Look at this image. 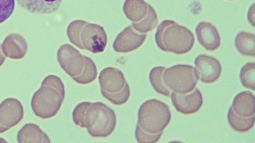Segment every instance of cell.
Returning a JSON list of instances; mask_svg holds the SVG:
<instances>
[{
	"mask_svg": "<svg viewBox=\"0 0 255 143\" xmlns=\"http://www.w3.org/2000/svg\"><path fill=\"white\" fill-rule=\"evenodd\" d=\"M198 78L196 69L189 65H176L165 69L163 80L168 89L179 94H187L196 87Z\"/></svg>",
	"mask_w": 255,
	"mask_h": 143,
	"instance_id": "ba28073f",
	"label": "cell"
},
{
	"mask_svg": "<svg viewBox=\"0 0 255 143\" xmlns=\"http://www.w3.org/2000/svg\"><path fill=\"white\" fill-rule=\"evenodd\" d=\"M228 122L233 130L239 133H247L254 127L255 116L251 118H242L238 116L231 107L228 114Z\"/></svg>",
	"mask_w": 255,
	"mask_h": 143,
	"instance_id": "ffe728a7",
	"label": "cell"
},
{
	"mask_svg": "<svg viewBox=\"0 0 255 143\" xmlns=\"http://www.w3.org/2000/svg\"><path fill=\"white\" fill-rule=\"evenodd\" d=\"M98 80L103 96L111 103L121 106L128 101L130 89L121 71L110 67L103 69Z\"/></svg>",
	"mask_w": 255,
	"mask_h": 143,
	"instance_id": "52a82bcc",
	"label": "cell"
},
{
	"mask_svg": "<svg viewBox=\"0 0 255 143\" xmlns=\"http://www.w3.org/2000/svg\"><path fill=\"white\" fill-rule=\"evenodd\" d=\"M17 141L19 143H51L46 133L39 126L33 123L26 124L18 131Z\"/></svg>",
	"mask_w": 255,
	"mask_h": 143,
	"instance_id": "e0dca14e",
	"label": "cell"
},
{
	"mask_svg": "<svg viewBox=\"0 0 255 143\" xmlns=\"http://www.w3.org/2000/svg\"><path fill=\"white\" fill-rule=\"evenodd\" d=\"M67 35L72 44L93 54L102 53L107 46V32L98 24L83 20H74L67 27Z\"/></svg>",
	"mask_w": 255,
	"mask_h": 143,
	"instance_id": "277c9868",
	"label": "cell"
},
{
	"mask_svg": "<svg viewBox=\"0 0 255 143\" xmlns=\"http://www.w3.org/2000/svg\"><path fill=\"white\" fill-rule=\"evenodd\" d=\"M171 118V113L167 104L157 99H150L139 107L138 125L146 132L158 134L163 132Z\"/></svg>",
	"mask_w": 255,
	"mask_h": 143,
	"instance_id": "8992f818",
	"label": "cell"
},
{
	"mask_svg": "<svg viewBox=\"0 0 255 143\" xmlns=\"http://www.w3.org/2000/svg\"><path fill=\"white\" fill-rule=\"evenodd\" d=\"M158 19L157 14L153 7L148 4L147 15L138 22H133L132 26L134 29L140 33H146L155 29L158 25Z\"/></svg>",
	"mask_w": 255,
	"mask_h": 143,
	"instance_id": "44dd1931",
	"label": "cell"
},
{
	"mask_svg": "<svg viewBox=\"0 0 255 143\" xmlns=\"http://www.w3.org/2000/svg\"><path fill=\"white\" fill-rule=\"evenodd\" d=\"M57 58L65 72L79 84H89L97 77L95 62L90 57L84 56L73 45H62L57 51Z\"/></svg>",
	"mask_w": 255,
	"mask_h": 143,
	"instance_id": "3957f363",
	"label": "cell"
},
{
	"mask_svg": "<svg viewBox=\"0 0 255 143\" xmlns=\"http://www.w3.org/2000/svg\"><path fill=\"white\" fill-rule=\"evenodd\" d=\"M123 9L128 19L138 22L147 15L148 4L144 0H125Z\"/></svg>",
	"mask_w": 255,
	"mask_h": 143,
	"instance_id": "ac0fdd59",
	"label": "cell"
},
{
	"mask_svg": "<svg viewBox=\"0 0 255 143\" xmlns=\"http://www.w3.org/2000/svg\"><path fill=\"white\" fill-rule=\"evenodd\" d=\"M197 39L206 51H216L221 45V37L217 28L209 22H201L196 28Z\"/></svg>",
	"mask_w": 255,
	"mask_h": 143,
	"instance_id": "4fadbf2b",
	"label": "cell"
},
{
	"mask_svg": "<svg viewBox=\"0 0 255 143\" xmlns=\"http://www.w3.org/2000/svg\"><path fill=\"white\" fill-rule=\"evenodd\" d=\"M19 6L37 15L50 14L58 10L62 0H16Z\"/></svg>",
	"mask_w": 255,
	"mask_h": 143,
	"instance_id": "9a60e30c",
	"label": "cell"
},
{
	"mask_svg": "<svg viewBox=\"0 0 255 143\" xmlns=\"http://www.w3.org/2000/svg\"><path fill=\"white\" fill-rule=\"evenodd\" d=\"M4 132H6V131L4 130V128L2 127L1 125H0V134Z\"/></svg>",
	"mask_w": 255,
	"mask_h": 143,
	"instance_id": "4316f807",
	"label": "cell"
},
{
	"mask_svg": "<svg viewBox=\"0 0 255 143\" xmlns=\"http://www.w3.org/2000/svg\"><path fill=\"white\" fill-rule=\"evenodd\" d=\"M162 133L158 134H150V133L146 132L140 128L138 125H137L135 130V138L137 142L139 143H155L159 141Z\"/></svg>",
	"mask_w": 255,
	"mask_h": 143,
	"instance_id": "cb8c5ba5",
	"label": "cell"
},
{
	"mask_svg": "<svg viewBox=\"0 0 255 143\" xmlns=\"http://www.w3.org/2000/svg\"><path fill=\"white\" fill-rule=\"evenodd\" d=\"M194 64L197 78L202 82L214 83L220 77L222 67L215 57L201 55L195 59Z\"/></svg>",
	"mask_w": 255,
	"mask_h": 143,
	"instance_id": "30bf717a",
	"label": "cell"
},
{
	"mask_svg": "<svg viewBox=\"0 0 255 143\" xmlns=\"http://www.w3.org/2000/svg\"><path fill=\"white\" fill-rule=\"evenodd\" d=\"M5 60L6 57L4 56L3 52H2L1 45L0 44V67L3 66V64H4V61H5Z\"/></svg>",
	"mask_w": 255,
	"mask_h": 143,
	"instance_id": "484cf974",
	"label": "cell"
},
{
	"mask_svg": "<svg viewBox=\"0 0 255 143\" xmlns=\"http://www.w3.org/2000/svg\"><path fill=\"white\" fill-rule=\"evenodd\" d=\"M165 69L163 67H156L153 68L149 73V79L156 91L165 96L169 97L171 94L170 90L166 86L163 80V72Z\"/></svg>",
	"mask_w": 255,
	"mask_h": 143,
	"instance_id": "7402d4cb",
	"label": "cell"
},
{
	"mask_svg": "<svg viewBox=\"0 0 255 143\" xmlns=\"http://www.w3.org/2000/svg\"><path fill=\"white\" fill-rule=\"evenodd\" d=\"M146 38L145 33L141 34L129 25L117 35L113 42V49L119 53L133 52L143 45Z\"/></svg>",
	"mask_w": 255,
	"mask_h": 143,
	"instance_id": "7c38bea8",
	"label": "cell"
},
{
	"mask_svg": "<svg viewBox=\"0 0 255 143\" xmlns=\"http://www.w3.org/2000/svg\"><path fill=\"white\" fill-rule=\"evenodd\" d=\"M232 109L238 116L242 118H251L255 114V98L250 91L238 94L233 100Z\"/></svg>",
	"mask_w": 255,
	"mask_h": 143,
	"instance_id": "2e32d148",
	"label": "cell"
},
{
	"mask_svg": "<svg viewBox=\"0 0 255 143\" xmlns=\"http://www.w3.org/2000/svg\"><path fill=\"white\" fill-rule=\"evenodd\" d=\"M1 50L4 56L9 59H22L27 53V42L22 35L11 33L4 39Z\"/></svg>",
	"mask_w": 255,
	"mask_h": 143,
	"instance_id": "5bb4252c",
	"label": "cell"
},
{
	"mask_svg": "<svg viewBox=\"0 0 255 143\" xmlns=\"http://www.w3.org/2000/svg\"><path fill=\"white\" fill-rule=\"evenodd\" d=\"M23 116V106L18 99L9 97L0 104V125L6 131L20 123Z\"/></svg>",
	"mask_w": 255,
	"mask_h": 143,
	"instance_id": "9c48e42d",
	"label": "cell"
},
{
	"mask_svg": "<svg viewBox=\"0 0 255 143\" xmlns=\"http://www.w3.org/2000/svg\"><path fill=\"white\" fill-rule=\"evenodd\" d=\"M15 8V0H0V24L8 20Z\"/></svg>",
	"mask_w": 255,
	"mask_h": 143,
	"instance_id": "d4e9b609",
	"label": "cell"
},
{
	"mask_svg": "<svg viewBox=\"0 0 255 143\" xmlns=\"http://www.w3.org/2000/svg\"><path fill=\"white\" fill-rule=\"evenodd\" d=\"M65 96L66 89L61 78L55 75L46 76L31 100L33 114L43 119L53 118L61 109Z\"/></svg>",
	"mask_w": 255,
	"mask_h": 143,
	"instance_id": "7a4b0ae2",
	"label": "cell"
},
{
	"mask_svg": "<svg viewBox=\"0 0 255 143\" xmlns=\"http://www.w3.org/2000/svg\"><path fill=\"white\" fill-rule=\"evenodd\" d=\"M235 46L238 51L243 56H255V37L252 33L242 32L237 35Z\"/></svg>",
	"mask_w": 255,
	"mask_h": 143,
	"instance_id": "d6986e66",
	"label": "cell"
},
{
	"mask_svg": "<svg viewBox=\"0 0 255 143\" xmlns=\"http://www.w3.org/2000/svg\"><path fill=\"white\" fill-rule=\"evenodd\" d=\"M74 123L86 128L93 138H107L112 134L117 125L115 111L100 102H83L74 107Z\"/></svg>",
	"mask_w": 255,
	"mask_h": 143,
	"instance_id": "6da1fadb",
	"label": "cell"
},
{
	"mask_svg": "<svg viewBox=\"0 0 255 143\" xmlns=\"http://www.w3.org/2000/svg\"><path fill=\"white\" fill-rule=\"evenodd\" d=\"M155 42L164 52L181 55L188 53L195 43L194 33L174 21L163 20L158 26Z\"/></svg>",
	"mask_w": 255,
	"mask_h": 143,
	"instance_id": "5b68a950",
	"label": "cell"
},
{
	"mask_svg": "<svg viewBox=\"0 0 255 143\" xmlns=\"http://www.w3.org/2000/svg\"><path fill=\"white\" fill-rule=\"evenodd\" d=\"M173 106L179 113L184 115H191L199 111L203 104V97L198 89L187 94H179L173 92L171 94Z\"/></svg>",
	"mask_w": 255,
	"mask_h": 143,
	"instance_id": "8fae6325",
	"label": "cell"
},
{
	"mask_svg": "<svg viewBox=\"0 0 255 143\" xmlns=\"http://www.w3.org/2000/svg\"><path fill=\"white\" fill-rule=\"evenodd\" d=\"M240 80L243 86L255 90V64L248 63L240 72Z\"/></svg>",
	"mask_w": 255,
	"mask_h": 143,
	"instance_id": "603a6c76",
	"label": "cell"
}]
</instances>
